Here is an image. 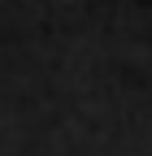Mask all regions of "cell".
Masks as SVG:
<instances>
[]
</instances>
